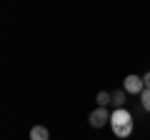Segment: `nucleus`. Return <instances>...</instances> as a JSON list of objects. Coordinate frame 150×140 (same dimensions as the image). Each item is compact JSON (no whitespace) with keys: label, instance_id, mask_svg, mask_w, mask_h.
Instances as JSON below:
<instances>
[{"label":"nucleus","instance_id":"0eeeda50","mask_svg":"<svg viewBox=\"0 0 150 140\" xmlns=\"http://www.w3.org/2000/svg\"><path fill=\"white\" fill-rule=\"evenodd\" d=\"M140 103H143V110H145V113H150V88H145V90L140 93Z\"/></svg>","mask_w":150,"mask_h":140},{"label":"nucleus","instance_id":"6e6552de","mask_svg":"<svg viewBox=\"0 0 150 140\" xmlns=\"http://www.w3.org/2000/svg\"><path fill=\"white\" fill-rule=\"evenodd\" d=\"M143 83H145V88H150V73H145V75H143Z\"/></svg>","mask_w":150,"mask_h":140},{"label":"nucleus","instance_id":"39448f33","mask_svg":"<svg viewBox=\"0 0 150 140\" xmlns=\"http://www.w3.org/2000/svg\"><path fill=\"white\" fill-rule=\"evenodd\" d=\"M112 105H115V108H123L125 105V90H115L112 93Z\"/></svg>","mask_w":150,"mask_h":140},{"label":"nucleus","instance_id":"f03ea898","mask_svg":"<svg viewBox=\"0 0 150 140\" xmlns=\"http://www.w3.org/2000/svg\"><path fill=\"white\" fill-rule=\"evenodd\" d=\"M88 123H90L93 128H103L105 123H110V113H108L105 108H100V105H98V108H95V110L90 113V118H88Z\"/></svg>","mask_w":150,"mask_h":140},{"label":"nucleus","instance_id":"7ed1b4c3","mask_svg":"<svg viewBox=\"0 0 150 140\" xmlns=\"http://www.w3.org/2000/svg\"><path fill=\"white\" fill-rule=\"evenodd\" d=\"M123 90H125V93H133V95H140V93L145 90V83H143V78H140V75H128V78H125V85H123Z\"/></svg>","mask_w":150,"mask_h":140},{"label":"nucleus","instance_id":"f257e3e1","mask_svg":"<svg viewBox=\"0 0 150 140\" xmlns=\"http://www.w3.org/2000/svg\"><path fill=\"white\" fill-rule=\"evenodd\" d=\"M110 128L115 138H128L133 133V115L125 108H115V113H110Z\"/></svg>","mask_w":150,"mask_h":140},{"label":"nucleus","instance_id":"423d86ee","mask_svg":"<svg viewBox=\"0 0 150 140\" xmlns=\"http://www.w3.org/2000/svg\"><path fill=\"white\" fill-rule=\"evenodd\" d=\"M108 103H112V93H105V90H100V93H98V105H100V108H105Z\"/></svg>","mask_w":150,"mask_h":140},{"label":"nucleus","instance_id":"20e7f679","mask_svg":"<svg viewBox=\"0 0 150 140\" xmlns=\"http://www.w3.org/2000/svg\"><path fill=\"white\" fill-rule=\"evenodd\" d=\"M50 133L45 125H35V128H30V140H48Z\"/></svg>","mask_w":150,"mask_h":140}]
</instances>
